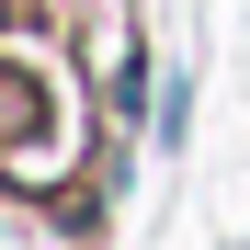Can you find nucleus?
Masks as SVG:
<instances>
[{
  "label": "nucleus",
  "mask_w": 250,
  "mask_h": 250,
  "mask_svg": "<svg viewBox=\"0 0 250 250\" xmlns=\"http://www.w3.org/2000/svg\"><path fill=\"white\" fill-rule=\"evenodd\" d=\"M34 125H46L34 80H23V68H0V137H12V148H34Z\"/></svg>",
  "instance_id": "obj_1"
}]
</instances>
